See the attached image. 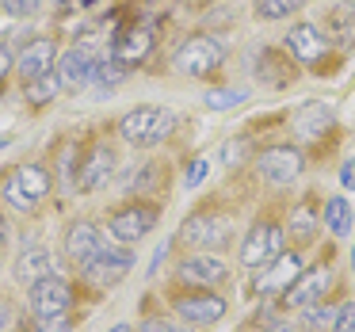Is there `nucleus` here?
I'll list each match as a JSON object with an SVG mask.
<instances>
[{
	"label": "nucleus",
	"mask_w": 355,
	"mask_h": 332,
	"mask_svg": "<svg viewBox=\"0 0 355 332\" xmlns=\"http://www.w3.org/2000/svg\"><path fill=\"white\" fill-rule=\"evenodd\" d=\"M107 225H111V233H115V241L134 245V241L149 237V229L157 225V207H149V202H130V207L115 210Z\"/></svg>",
	"instance_id": "1a4fd4ad"
},
{
	"label": "nucleus",
	"mask_w": 355,
	"mask_h": 332,
	"mask_svg": "<svg viewBox=\"0 0 355 332\" xmlns=\"http://www.w3.org/2000/svg\"><path fill=\"white\" fill-rule=\"evenodd\" d=\"M12 275H16L24 286H31V283H39V279L54 275V256H50V248L31 245L27 252H19V260H16V268H12Z\"/></svg>",
	"instance_id": "6ab92c4d"
},
{
	"label": "nucleus",
	"mask_w": 355,
	"mask_h": 332,
	"mask_svg": "<svg viewBox=\"0 0 355 332\" xmlns=\"http://www.w3.org/2000/svg\"><path fill=\"white\" fill-rule=\"evenodd\" d=\"M134 268V252L130 248H115V245H107L96 260H88L85 268H80V275H85V283H92V286H115V283H123L126 279V271Z\"/></svg>",
	"instance_id": "6e6552de"
},
{
	"label": "nucleus",
	"mask_w": 355,
	"mask_h": 332,
	"mask_svg": "<svg viewBox=\"0 0 355 332\" xmlns=\"http://www.w3.org/2000/svg\"><path fill=\"white\" fill-rule=\"evenodd\" d=\"M172 65L184 77H210V73H218L225 65V46L218 39H210V35H191L172 54Z\"/></svg>",
	"instance_id": "7ed1b4c3"
},
{
	"label": "nucleus",
	"mask_w": 355,
	"mask_h": 332,
	"mask_svg": "<svg viewBox=\"0 0 355 332\" xmlns=\"http://www.w3.org/2000/svg\"><path fill=\"white\" fill-rule=\"evenodd\" d=\"M207 172H210V161H207V157H199V161L187 164V180H184V184H187V187H199Z\"/></svg>",
	"instance_id": "2f4dec72"
},
{
	"label": "nucleus",
	"mask_w": 355,
	"mask_h": 332,
	"mask_svg": "<svg viewBox=\"0 0 355 332\" xmlns=\"http://www.w3.org/2000/svg\"><path fill=\"white\" fill-rule=\"evenodd\" d=\"M107 332H130V329H126V324H115V329H107Z\"/></svg>",
	"instance_id": "58836bf2"
},
{
	"label": "nucleus",
	"mask_w": 355,
	"mask_h": 332,
	"mask_svg": "<svg viewBox=\"0 0 355 332\" xmlns=\"http://www.w3.org/2000/svg\"><path fill=\"white\" fill-rule=\"evenodd\" d=\"M332 107L329 103H317V100H309V103H302L298 111H294V134H298L302 141H317L321 134H329L332 130Z\"/></svg>",
	"instance_id": "f3484780"
},
{
	"label": "nucleus",
	"mask_w": 355,
	"mask_h": 332,
	"mask_svg": "<svg viewBox=\"0 0 355 332\" xmlns=\"http://www.w3.org/2000/svg\"><path fill=\"white\" fill-rule=\"evenodd\" d=\"M329 24L336 27L340 46H352V42H355V8H336L329 16Z\"/></svg>",
	"instance_id": "bb28decb"
},
{
	"label": "nucleus",
	"mask_w": 355,
	"mask_h": 332,
	"mask_svg": "<svg viewBox=\"0 0 355 332\" xmlns=\"http://www.w3.org/2000/svg\"><path fill=\"white\" fill-rule=\"evenodd\" d=\"M172 306H176V313L184 317L187 324H214L225 317V298L210 294L207 286H199V290H191V294H176Z\"/></svg>",
	"instance_id": "9d476101"
},
{
	"label": "nucleus",
	"mask_w": 355,
	"mask_h": 332,
	"mask_svg": "<svg viewBox=\"0 0 355 332\" xmlns=\"http://www.w3.org/2000/svg\"><path fill=\"white\" fill-rule=\"evenodd\" d=\"M298 275H302V256L298 252H279L275 260H271V271L260 279V283H256V290H260V294L286 290V286H291Z\"/></svg>",
	"instance_id": "aec40b11"
},
{
	"label": "nucleus",
	"mask_w": 355,
	"mask_h": 332,
	"mask_svg": "<svg viewBox=\"0 0 355 332\" xmlns=\"http://www.w3.org/2000/svg\"><path fill=\"white\" fill-rule=\"evenodd\" d=\"M4 237H8V225H4V218H0V245H4Z\"/></svg>",
	"instance_id": "e433bc0d"
},
{
	"label": "nucleus",
	"mask_w": 355,
	"mask_h": 332,
	"mask_svg": "<svg viewBox=\"0 0 355 332\" xmlns=\"http://www.w3.org/2000/svg\"><path fill=\"white\" fill-rule=\"evenodd\" d=\"M332 332H355V302H344L332 321Z\"/></svg>",
	"instance_id": "7c9ffc66"
},
{
	"label": "nucleus",
	"mask_w": 355,
	"mask_h": 332,
	"mask_svg": "<svg viewBox=\"0 0 355 332\" xmlns=\"http://www.w3.org/2000/svg\"><path fill=\"white\" fill-rule=\"evenodd\" d=\"M176 275L184 279V283H191V286H222L225 279H230V268H225L218 256H184V260L176 263Z\"/></svg>",
	"instance_id": "f8f14e48"
},
{
	"label": "nucleus",
	"mask_w": 355,
	"mask_h": 332,
	"mask_svg": "<svg viewBox=\"0 0 355 332\" xmlns=\"http://www.w3.org/2000/svg\"><path fill=\"white\" fill-rule=\"evenodd\" d=\"M54 62H58L54 39H31L24 50H19L16 69H19V77H24V80H35V77H42V73L54 69Z\"/></svg>",
	"instance_id": "2eb2a0df"
},
{
	"label": "nucleus",
	"mask_w": 355,
	"mask_h": 332,
	"mask_svg": "<svg viewBox=\"0 0 355 332\" xmlns=\"http://www.w3.org/2000/svg\"><path fill=\"white\" fill-rule=\"evenodd\" d=\"M324 225H329L332 237H347V233H352V202H347L344 195H332V199L324 202Z\"/></svg>",
	"instance_id": "5701e85b"
},
{
	"label": "nucleus",
	"mask_w": 355,
	"mask_h": 332,
	"mask_svg": "<svg viewBox=\"0 0 355 332\" xmlns=\"http://www.w3.org/2000/svg\"><path fill=\"white\" fill-rule=\"evenodd\" d=\"M202 103H207L210 111H230V107H241V103H245V92H237V88H210V92L202 96Z\"/></svg>",
	"instance_id": "a878e982"
},
{
	"label": "nucleus",
	"mask_w": 355,
	"mask_h": 332,
	"mask_svg": "<svg viewBox=\"0 0 355 332\" xmlns=\"http://www.w3.org/2000/svg\"><path fill=\"white\" fill-rule=\"evenodd\" d=\"M27 298H31V313L35 317H62L73 309V286L65 275H46L39 283L27 286Z\"/></svg>",
	"instance_id": "39448f33"
},
{
	"label": "nucleus",
	"mask_w": 355,
	"mask_h": 332,
	"mask_svg": "<svg viewBox=\"0 0 355 332\" xmlns=\"http://www.w3.org/2000/svg\"><path fill=\"white\" fill-rule=\"evenodd\" d=\"M39 321V332H73V317L62 313V317H35Z\"/></svg>",
	"instance_id": "c756f323"
},
{
	"label": "nucleus",
	"mask_w": 355,
	"mask_h": 332,
	"mask_svg": "<svg viewBox=\"0 0 355 332\" xmlns=\"http://www.w3.org/2000/svg\"><path fill=\"white\" fill-rule=\"evenodd\" d=\"M286 50L294 54V62L313 65V62H321V58L332 50V42L324 39V31H317L313 24H298V27L286 31Z\"/></svg>",
	"instance_id": "4468645a"
},
{
	"label": "nucleus",
	"mask_w": 355,
	"mask_h": 332,
	"mask_svg": "<svg viewBox=\"0 0 355 332\" xmlns=\"http://www.w3.org/2000/svg\"><path fill=\"white\" fill-rule=\"evenodd\" d=\"M329 268L324 263H317V268H309L306 275H298L291 286L283 290V302L286 306H298V309H306V306H313V302H321L324 298V290H329Z\"/></svg>",
	"instance_id": "ddd939ff"
},
{
	"label": "nucleus",
	"mask_w": 355,
	"mask_h": 332,
	"mask_svg": "<svg viewBox=\"0 0 355 332\" xmlns=\"http://www.w3.org/2000/svg\"><path fill=\"white\" fill-rule=\"evenodd\" d=\"M8 324H12V302H8V298H0V332L8 329Z\"/></svg>",
	"instance_id": "f704fd0d"
},
{
	"label": "nucleus",
	"mask_w": 355,
	"mask_h": 332,
	"mask_svg": "<svg viewBox=\"0 0 355 332\" xmlns=\"http://www.w3.org/2000/svg\"><path fill=\"white\" fill-rule=\"evenodd\" d=\"M4 146H8V138H0V149H4Z\"/></svg>",
	"instance_id": "a19ab883"
},
{
	"label": "nucleus",
	"mask_w": 355,
	"mask_h": 332,
	"mask_svg": "<svg viewBox=\"0 0 355 332\" xmlns=\"http://www.w3.org/2000/svg\"><path fill=\"white\" fill-rule=\"evenodd\" d=\"M0 4H4V12H8V16H35V12H39V4L42 0H0Z\"/></svg>",
	"instance_id": "c85d7f7f"
},
{
	"label": "nucleus",
	"mask_w": 355,
	"mask_h": 332,
	"mask_svg": "<svg viewBox=\"0 0 355 332\" xmlns=\"http://www.w3.org/2000/svg\"><path fill=\"white\" fill-rule=\"evenodd\" d=\"M138 332H187V329L180 321H172V317H146L138 324Z\"/></svg>",
	"instance_id": "cd10ccee"
},
{
	"label": "nucleus",
	"mask_w": 355,
	"mask_h": 332,
	"mask_svg": "<svg viewBox=\"0 0 355 332\" xmlns=\"http://www.w3.org/2000/svg\"><path fill=\"white\" fill-rule=\"evenodd\" d=\"M184 245H191V248H225L233 241V222L225 214H210V210H199V214H191L184 225H180V233H176Z\"/></svg>",
	"instance_id": "20e7f679"
},
{
	"label": "nucleus",
	"mask_w": 355,
	"mask_h": 332,
	"mask_svg": "<svg viewBox=\"0 0 355 332\" xmlns=\"http://www.w3.org/2000/svg\"><path fill=\"white\" fill-rule=\"evenodd\" d=\"M12 65H16V62H12V54H8V46H0V80L8 77V69H12Z\"/></svg>",
	"instance_id": "c9c22d12"
},
{
	"label": "nucleus",
	"mask_w": 355,
	"mask_h": 332,
	"mask_svg": "<svg viewBox=\"0 0 355 332\" xmlns=\"http://www.w3.org/2000/svg\"><path fill=\"white\" fill-rule=\"evenodd\" d=\"M279 252H283V229L275 222H256L245 233V241H241V263L245 268H263Z\"/></svg>",
	"instance_id": "423d86ee"
},
{
	"label": "nucleus",
	"mask_w": 355,
	"mask_h": 332,
	"mask_svg": "<svg viewBox=\"0 0 355 332\" xmlns=\"http://www.w3.org/2000/svg\"><path fill=\"white\" fill-rule=\"evenodd\" d=\"M256 168H260V176L268 180V184L286 187V184H294V180L302 176V168H306V157H302L294 146H271V149H263V153H260Z\"/></svg>",
	"instance_id": "0eeeda50"
},
{
	"label": "nucleus",
	"mask_w": 355,
	"mask_h": 332,
	"mask_svg": "<svg viewBox=\"0 0 355 332\" xmlns=\"http://www.w3.org/2000/svg\"><path fill=\"white\" fill-rule=\"evenodd\" d=\"M96 65H100V58L85 54V50H65V54L58 58V73H62L65 88H88V85H96Z\"/></svg>",
	"instance_id": "a211bd4d"
},
{
	"label": "nucleus",
	"mask_w": 355,
	"mask_h": 332,
	"mask_svg": "<svg viewBox=\"0 0 355 332\" xmlns=\"http://www.w3.org/2000/svg\"><path fill=\"white\" fill-rule=\"evenodd\" d=\"M340 184H344L347 191H355V161H344V164H340Z\"/></svg>",
	"instance_id": "72a5a7b5"
},
{
	"label": "nucleus",
	"mask_w": 355,
	"mask_h": 332,
	"mask_svg": "<svg viewBox=\"0 0 355 332\" xmlns=\"http://www.w3.org/2000/svg\"><path fill=\"white\" fill-rule=\"evenodd\" d=\"M271 332H298V329H291V324H275Z\"/></svg>",
	"instance_id": "4c0bfd02"
},
{
	"label": "nucleus",
	"mask_w": 355,
	"mask_h": 332,
	"mask_svg": "<svg viewBox=\"0 0 355 332\" xmlns=\"http://www.w3.org/2000/svg\"><path fill=\"white\" fill-rule=\"evenodd\" d=\"M50 195V172L42 164H19L8 180H4V202L19 214L35 210Z\"/></svg>",
	"instance_id": "f03ea898"
},
{
	"label": "nucleus",
	"mask_w": 355,
	"mask_h": 332,
	"mask_svg": "<svg viewBox=\"0 0 355 332\" xmlns=\"http://www.w3.org/2000/svg\"><path fill=\"white\" fill-rule=\"evenodd\" d=\"M306 0H256V16L260 19H286L294 12H302Z\"/></svg>",
	"instance_id": "393cba45"
},
{
	"label": "nucleus",
	"mask_w": 355,
	"mask_h": 332,
	"mask_svg": "<svg viewBox=\"0 0 355 332\" xmlns=\"http://www.w3.org/2000/svg\"><path fill=\"white\" fill-rule=\"evenodd\" d=\"M111 172H115V153H111V146H92V149L85 153V161H80L77 187L96 191V187H103V184L111 180Z\"/></svg>",
	"instance_id": "dca6fc26"
},
{
	"label": "nucleus",
	"mask_w": 355,
	"mask_h": 332,
	"mask_svg": "<svg viewBox=\"0 0 355 332\" xmlns=\"http://www.w3.org/2000/svg\"><path fill=\"white\" fill-rule=\"evenodd\" d=\"M245 149H248L245 141H225V149H222L225 157H222V161H225V164H237V161H245Z\"/></svg>",
	"instance_id": "473e14b6"
},
{
	"label": "nucleus",
	"mask_w": 355,
	"mask_h": 332,
	"mask_svg": "<svg viewBox=\"0 0 355 332\" xmlns=\"http://www.w3.org/2000/svg\"><path fill=\"white\" fill-rule=\"evenodd\" d=\"M286 233H291L294 245H309V241L317 237V214L302 202V207H294L291 214V225H286Z\"/></svg>",
	"instance_id": "b1692460"
},
{
	"label": "nucleus",
	"mask_w": 355,
	"mask_h": 332,
	"mask_svg": "<svg viewBox=\"0 0 355 332\" xmlns=\"http://www.w3.org/2000/svg\"><path fill=\"white\" fill-rule=\"evenodd\" d=\"M176 123H180L176 111L146 103V107H134V111H126V115L119 119V134L138 149H153V146H161L164 138H172Z\"/></svg>",
	"instance_id": "f257e3e1"
},
{
	"label": "nucleus",
	"mask_w": 355,
	"mask_h": 332,
	"mask_svg": "<svg viewBox=\"0 0 355 332\" xmlns=\"http://www.w3.org/2000/svg\"><path fill=\"white\" fill-rule=\"evenodd\" d=\"M153 54V31H146V27H134V31H126L123 39H115V62L119 65H141L146 58Z\"/></svg>",
	"instance_id": "412c9836"
},
{
	"label": "nucleus",
	"mask_w": 355,
	"mask_h": 332,
	"mask_svg": "<svg viewBox=\"0 0 355 332\" xmlns=\"http://www.w3.org/2000/svg\"><path fill=\"white\" fill-rule=\"evenodd\" d=\"M107 248V241H103V233H100V225L96 222H73L69 229H65V256H69L73 263H80L85 268L88 260H96V256Z\"/></svg>",
	"instance_id": "9b49d317"
},
{
	"label": "nucleus",
	"mask_w": 355,
	"mask_h": 332,
	"mask_svg": "<svg viewBox=\"0 0 355 332\" xmlns=\"http://www.w3.org/2000/svg\"><path fill=\"white\" fill-rule=\"evenodd\" d=\"M352 271H355V245H352Z\"/></svg>",
	"instance_id": "ea45409f"
},
{
	"label": "nucleus",
	"mask_w": 355,
	"mask_h": 332,
	"mask_svg": "<svg viewBox=\"0 0 355 332\" xmlns=\"http://www.w3.org/2000/svg\"><path fill=\"white\" fill-rule=\"evenodd\" d=\"M24 88H27V103L42 107V103H50L58 92H62L65 80H62V73H58V69H50V73H42V77H35V80H24Z\"/></svg>",
	"instance_id": "4be33fe9"
}]
</instances>
